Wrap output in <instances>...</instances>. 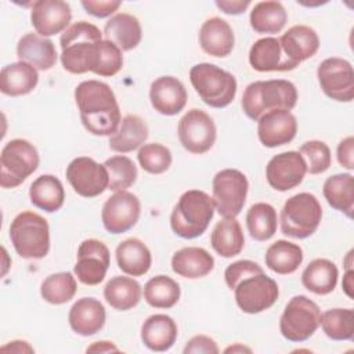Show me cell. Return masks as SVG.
Segmentation results:
<instances>
[{"label": "cell", "mask_w": 354, "mask_h": 354, "mask_svg": "<svg viewBox=\"0 0 354 354\" xmlns=\"http://www.w3.org/2000/svg\"><path fill=\"white\" fill-rule=\"evenodd\" d=\"M319 325L332 340H353L354 311L353 308H330L321 314Z\"/></svg>", "instance_id": "60d3db41"}, {"label": "cell", "mask_w": 354, "mask_h": 354, "mask_svg": "<svg viewBox=\"0 0 354 354\" xmlns=\"http://www.w3.org/2000/svg\"><path fill=\"white\" fill-rule=\"evenodd\" d=\"M29 198L36 207L47 213H54L59 210L64 205V185L61 180L57 178L55 176L43 174L30 184Z\"/></svg>", "instance_id": "d6a6232c"}, {"label": "cell", "mask_w": 354, "mask_h": 354, "mask_svg": "<svg viewBox=\"0 0 354 354\" xmlns=\"http://www.w3.org/2000/svg\"><path fill=\"white\" fill-rule=\"evenodd\" d=\"M321 90L329 98L339 102H350L354 98V71L351 64L339 57L324 59L317 69Z\"/></svg>", "instance_id": "7c38bea8"}, {"label": "cell", "mask_w": 354, "mask_h": 354, "mask_svg": "<svg viewBox=\"0 0 354 354\" xmlns=\"http://www.w3.org/2000/svg\"><path fill=\"white\" fill-rule=\"evenodd\" d=\"M321 311L317 303L303 295L293 296L286 304L281 319V335L295 343L306 342L318 329Z\"/></svg>", "instance_id": "9c48e42d"}, {"label": "cell", "mask_w": 354, "mask_h": 354, "mask_svg": "<svg viewBox=\"0 0 354 354\" xmlns=\"http://www.w3.org/2000/svg\"><path fill=\"white\" fill-rule=\"evenodd\" d=\"M249 64L257 72L293 71L281 50L279 40L275 37L256 40L249 50Z\"/></svg>", "instance_id": "83f0119b"}, {"label": "cell", "mask_w": 354, "mask_h": 354, "mask_svg": "<svg viewBox=\"0 0 354 354\" xmlns=\"http://www.w3.org/2000/svg\"><path fill=\"white\" fill-rule=\"evenodd\" d=\"M236 351H241V353H243V351H246V353H252V350L249 348V347H245V346H242V344H235V346H231V347H227L225 350H224V353H236Z\"/></svg>", "instance_id": "9f6ffc18"}, {"label": "cell", "mask_w": 354, "mask_h": 354, "mask_svg": "<svg viewBox=\"0 0 354 354\" xmlns=\"http://www.w3.org/2000/svg\"><path fill=\"white\" fill-rule=\"evenodd\" d=\"M106 319L102 303L94 297H82L69 310L68 321L72 330L80 336H91L100 332Z\"/></svg>", "instance_id": "7402d4cb"}, {"label": "cell", "mask_w": 354, "mask_h": 354, "mask_svg": "<svg viewBox=\"0 0 354 354\" xmlns=\"http://www.w3.org/2000/svg\"><path fill=\"white\" fill-rule=\"evenodd\" d=\"M101 40V30L87 21H79L68 26L59 37L62 50L61 64L64 69L75 75L93 72Z\"/></svg>", "instance_id": "7a4b0ae2"}, {"label": "cell", "mask_w": 354, "mask_h": 354, "mask_svg": "<svg viewBox=\"0 0 354 354\" xmlns=\"http://www.w3.org/2000/svg\"><path fill=\"white\" fill-rule=\"evenodd\" d=\"M10 239L22 259H43L50 250L48 223L35 212H22L10 224Z\"/></svg>", "instance_id": "8992f818"}, {"label": "cell", "mask_w": 354, "mask_h": 354, "mask_svg": "<svg viewBox=\"0 0 354 354\" xmlns=\"http://www.w3.org/2000/svg\"><path fill=\"white\" fill-rule=\"evenodd\" d=\"M199 44L201 48L212 57H227L234 50V30L225 19L212 17L206 19L199 29Z\"/></svg>", "instance_id": "603a6c76"}, {"label": "cell", "mask_w": 354, "mask_h": 354, "mask_svg": "<svg viewBox=\"0 0 354 354\" xmlns=\"http://www.w3.org/2000/svg\"><path fill=\"white\" fill-rule=\"evenodd\" d=\"M76 257L73 272L82 283L94 286L104 281L111 264V253L104 242L94 238L83 241Z\"/></svg>", "instance_id": "9a60e30c"}, {"label": "cell", "mask_w": 354, "mask_h": 354, "mask_svg": "<svg viewBox=\"0 0 354 354\" xmlns=\"http://www.w3.org/2000/svg\"><path fill=\"white\" fill-rule=\"evenodd\" d=\"M36 147L24 138L10 140L0 153V185L15 188L22 184L39 166Z\"/></svg>", "instance_id": "ba28073f"}, {"label": "cell", "mask_w": 354, "mask_h": 354, "mask_svg": "<svg viewBox=\"0 0 354 354\" xmlns=\"http://www.w3.org/2000/svg\"><path fill=\"white\" fill-rule=\"evenodd\" d=\"M299 153L303 156L306 162L307 173L310 174H321L326 171L332 162L329 147L319 140L306 141L300 147Z\"/></svg>", "instance_id": "f6af8a7d"}, {"label": "cell", "mask_w": 354, "mask_h": 354, "mask_svg": "<svg viewBox=\"0 0 354 354\" xmlns=\"http://www.w3.org/2000/svg\"><path fill=\"white\" fill-rule=\"evenodd\" d=\"M296 86L283 79L257 80L246 86L242 95V109L245 115L257 122L264 113L275 109L290 111L296 106Z\"/></svg>", "instance_id": "3957f363"}, {"label": "cell", "mask_w": 354, "mask_h": 354, "mask_svg": "<svg viewBox=\"0 0 354 354\" xmlns=\"http://www.w3.org/2000/svg\"><path fill=\"white\" fill-rule=\"evenodd\" d=\"M259 272H264L263 267L260 264H257L256 261L252 260H238L232 264H230L225 271H224V279L227 286L234 290L235 286L246 277L253 275V274H259Z\"/></svg>", "instance_id": "7dc6e473"}, {"label": "cell", "mask_w": 354, "mask_h": 354, "mask_svg": "<svg viewBox=\"0 0 354 354\" xmlns=\"http://www.w3.org/2000/svg\"><path fill=\"white\" fill-rule=\"evenodd\" d=\"M104 166L108 171V189L111 191H126L137 180V167L134 162L124 155H115L106 159Z\"/></svg>", "instance_id": "7bdbcfd3"}, {"label": "cell", "mask_w": 354, "mask_h": 354, "mask_svg": "<svg viewBox=\"0 0 354 354\" xmlns=\"http://www.w3.org/2000/svg\"><path fill=\"white\" fill-rule=\"evenodd\" d=\"M148 138V126L142 118L137 115H126L118 130L109 136V148L119 153L131 152L144 145Z\"/></svg>", "instance_id": "4dcf8cb0"}, {"label": "cell", "mask_w": 354, "mask_h": 354, "mask_svg": "<svg viewBox=\"0 0 354 354\" xmlns=\"http://www.w3.org/2000/svg\"><path fill=\"white\" fill-rule=\"evenodd\" d=\"M246 227L254 241H268L277 232V210L274 206L266 202H257L252 205L246 213Z\"/></svg>", "instance_id": "f35d334b"}, {"label": "cell", "mask_w": 354, "mask_h": 354, "mask_svg": "<svg viewBox=\"0 0 354 354\" xmlns=\"http://www.w3.org/2000/svg\"><path fill=\"white\" fill-rule=\"evenodd\" d=\"M324 196L335 210L353 217L354 210V178L350 173H340L325 180L322 187Z\"/></svg>", "instance_id": "e575fe53"}, {"label": "cell", "mask_w": 354, "mask_h": 354, "mask_svg": "<svg viewBox=\"0 0 354 354\" xmlns=\"http://www.w3.org/2000/svg\"><path fill=\"white\" fill-rule=\"evenodd\" d=\"M37 83V69L24 61L8 64L0 72V90L10 97L26 95L35 90Z\"/></svg>", "instance_id": "f1b7e54d"}, {"label": "cell", "mask_w": 354, "mask_h": 354, "mask_svg": "<svg viewBox=\"0 0 354 354\" xmlns=\"http://www.w3.org/2000/svg\"><path fill=\"white\" fill-rule=\"evenodd\" d=\"M1 351H11V353H33V347H30L26 342L24 340H14L10 342L8 344L1 347Z\"/></svg>", "instance_id": "f5cc1de1"}, {"label": "cell", "mask_w": 354, "mask_h": 354, "mask_svg": "<svg viewBox=\"0 0 354 354\" xmlns=\"http://www.w3.org/2000/svg\"><path fill=\"white\" fill-rule=\"evenodd\" d=\"M123 66L122 50L108 40H101L98 44V57L93 73L98 76H115Z\"/></svg>", "instance_id": "bcb514c9"}, {"label": "cell", "mask_w": 354, "mask_h": 354, "mask_svg": "<svg viewBox=\"0 0 354 354\" xmlns=\"http://www.w3.org/2000/svg\"><path fill=\"white\" fill-rule=\"evenodd\" d=\"M115 254L118 267L131 277L147 274L152 264V256L148 246L138 238H129L120 242Z\"/></svg>", "instance_id": "f546056e"}, {"label": "cell", "mask_w": 354, "mask_h": 354, "mask_svg": "<svg viewBox=\"0 0 354 354\" xmlns=\"http://www.w3.org/2000/svg\"><path fill=\"white\" fill-rule=\"evenodd\" d=\"M238 307L246 314H259L274 306L279 296L277 282L264 272L243 278L234 289Z\"/></svg>", "instance_id": "8fae6325"}, {"label": "cell", "mask_w": 354, "mask_h": 354, "mask_svg": "<svg viewBox=\"0 0 354 354\" xmlns=\"http://www.w3.org/2000/svg\"><path fill=\"white\" fill-rule=\"evenodd\" d=\"M339 271L333 261L328 259H314L301 274L303 286L315 295L333 292L337 283Z\"/></svg>", "instance_id": "836d02e7"}, {"label": "cell", "mask_w": 354, "mask_h": 354, "mask_svg": "<svg viewBox=\"0 0 354 354\" xmlns=\"http://www.w3.org/2000/svg\"><path fill=\"white\" fill-rule=\"evenodd\" d=\"M216 6L228 15H239L250 6L249 0H216Z\"/></svg>", "instance_id": "816d5d0a"}, {"label": "cell", "mask_w": 354, "mask_h": 354, "mask_svg": "<svg viewBox=\"0 0 354 354\" xmlns=\"http://www.w3.org/2000/svg\"><path fill=\"white\" fill-rule=\"evenodd\" d=\"M250 26L257 33H279L288 21V12L279 1H260L250 11Z\"/></svg>", "instance_id": "74e56055"}, {"label": "cell", "mask_w": 354, "mask_h": 354, "mask_svg": "<svg viewBox=\"0 0 354 354\" xmlns=\"http://www.w3.org/2000/svg\"><path fill=\"white\" fill-rule=\"evenodd\" d=\"M214 202L210 195L201 189L185 191L170 214L173 232L184 239L201 236L214 216Z\"/></svg>", "instance_id": "277c9868"}, {"label": "cell", "mask_w": 354, "mask_h": 354, "mask_svg": "<svg viewBox=\"0 0 354 354\" xmlns=\"http://www.w3.org/2000/svg\"><path fill=\"white\" fill-rule=\"evenodd\" d=\"M141 285L130 277H113L104 286L106 303L119 311L136 307L141 300Z\"/></svg>", "instance_id": "d590c367"}, {"label": "cell", "mask_w": 354, "mask_h": 354, "mask_svg": "<svg viewBox=\"0 0 354 354\" xmlns=\"http://www.w3.org/2000/svg\"><path fill=\"white\" fill-rule=\"evenodd\" d=\"M76 289L77 283L71 272H55L41 282L40 295L47 303L58 306L73 299Z\"/></svg>", "instance_id": "b9f144b4"}, {"label": "cell", "mask_w": 354, "mask_h": 354, "mask_svg": "<svg viewBox=\"0 0 354 354\" xmlns=\"http://www.w3.org/2000/svg\"><path fill=\"white\" fill-rule=\"evenodd\" d=\"M183 351H184V354H191V353L217 354L220 350L217 347V343L212 337H209L206 335H196L187 342Z\"/></svg>", "instance_id": "681fc988"}, {"label": "cell", "mask_w": 354, "mask_h": 354, "mask_svg": "<svg viewBox=\"0 0 354 354\" xmlns=\"http://www.w3.org/2000/svg\"><path fill=\"white\" fill-rule=\"evenodd\" d=\"M297 133V120L290 111L275 109L257 120V136L267 148L289 144Z\"/></svg>", "instance_id": "d6986e66"}, {"label": "cell", "mask_w": 354, "mask_h": 354, "mask_svg": "<svg viewBox=\"0 0 354 354\" xmlns=\"http://www.w3.org/2000/svg\"><path fill=\"white\" fill-rule=\"evenodd\" d=\"M177 324L166 314H153L148 317L141 326V340L152 351H167L177 339Z\"/></svg>", "instance_id": "d4e9b609"}, {"label": "cell", "mask_w": 354, "mask_h": 354, "mask_svg": "<svg viewBox=\"0 0 354 354\" xmlns=\"http://www.w3.org/2000/svg\"><path fill=\"white\" fill-rule=\"evenodd\" d=\"M105 40L113 43L122 51L136 48L142 37L140 21L127 12H118L112 15L104 26Z\"/></svg>", "instance_id": "484cf974"}, {"label": "cell", "mask_w": 354, "mask_h": 354, "mask_svg": "<svg viewBox=\"0 0 354 354\" xmlns=\"http://www.w3.org/2000/svg\"><path fill=\"white\" fill-rule=\"evenodd\" d=\"M187 90L174 76H160L151 83L149 100L152 108L166 116L180 113L187 104Z\"/></svg>", "instance_id": "44dd1931"}, {"label": "cell", "mask_w": 354, "mask_h": 354, "mask_svg": "<svg viewBox=\"0 0 354 354\" xmlns=\"http://www.w3.org/2000/svg\"><path fill=\"white\" fill-rule=\"evenodd\" d=\"M322 207L315 195L300 192L290 196L281 210V231L283 235L304 239L311 236L319 227Z\"/></svg>", "instance_id": "52a82bcc"}, {"label": "cell", "mask_w": 354, "mask_h": 354, "mask_svg": "<svg viewBox=\"0 0 354 354\" xmlns=\"http://www.w3.org/2000/svg\"><path fill=\"white\" fill-rule=\"evenodd\" d=\"M180 285L167 275H156L144 285V299L155 308H171L180 300Z\"/></svg>", "instance_id": "ab89813d"}, {"label": "cell", "mask_w": 354, "mask_h": 354, "mask_svg": "<svg viewBox=\"0 0 354 354\" xmlns=\"http://www.w3.org/2000/svg\"><path fill=\"white\" fill-rule=\"evenodd\" d=\"M141 213L140 199L129 191H116L111 195L101 212L105 230L111 234H123L133 228Z\"/></svg>", "instance_id": "2e32d148"}, {"label": "cell", "mask_w": 354, "mask_h": 354, "mask_svg": "<svg viewBox=\"0 0 354 354\" xmlns=\"http://www.w3.org/2000/svg\"><path fill=\"white\" fill-rule=\"evenodd\" d=\"M264 261L271 271L288 275L295 272L303 263V249L297 243L279 239L268 246Z\"/></svg>", "instance_id": "8d00e7d4"}, {"label": "cell", "mask_w": 354, "mask_h": 354, "mask_svg": "<svg viewBox=\"0 0 354 354\" xmlns=\"http://www.w3.org/2000/svg\"><path fill=\"white\" fill-rule=\"evenodd\" d=\"M337 162L347 170L354 169V138L348 136L343 138L337 145Z\"/></svg>", "instance_id": "f907efd6"}, {"label": "cell", "mask_w": 354, "mask_h": 354, "mask_svg": "<svg viewBox=\"0 0 354 354\" xmlns=\"http://www.w3.org/2000/svg\"><path fill=\"white\" fill-rule=\"evenodd\" d=\"M278 40L286 61L293 69L300 62L315 55L319 48L317 32L307 25H293Z\"/></svg>", "instance_id": "ffe728a7"}, {"label": "cell", "mask_w": 354, "mask_h": 354, "mask_svg": "<svg viewBox=\"0 0 354 354\" xmlns=\"http://www.w3.org/2000/svg\"><path fill=\"white\" fill-rule=\"evenodd\" d=\"M137 159L140 166L151 174H162L171 165V152L159 142H149L140 147Z\"/></svg>", "instance_id": "ee69618b"}, {"label": "cell", "mask_w": 354, "mask_h": 354, "mask_svg": "<svg viewBox=\"0 0 354 354\" xmlns=\"http://www.w3.org/2000/svg\"><path fill=\"white\" fill-rule=\"evenodd\" d=\"M189 80L201 100L212 108H225L236 95V79L217 65L202 62L189 71Z\"/></svg>", "instance_id": "5b68a950"}, {"label": "cell", "mask_w": 354, "mask_h": 354, "mask_svg": "<svg viewBox=\"0 0 354 354\" xmlns=\"http://www.w3.org/2000/svg\"><path fill=\"white\" fill-rule=\"evenodd\" d=\"M71 6L62 0H37L32 4L30 22L37 35L48 37L68 29Z\"/></svg>", "instance_id": "ac0fdd59"}, {"label": "cell", "mask_w": 354, "mask_h": 354, "mask_svg": "<svg viewBox=\"0 0 354 354\" xmlns=\"http://www.w3.org/2000/svg\"><path fill=\"white\" fill-rule=\"evenodd\" d=\"M353 274L354 271L351 268H348L343 277V282H342V286H343V290L344 293L353 299Z\"/></svg>", "instance_id": "11a10c76"}, {"label": "cell", "mask_w": 354, "mask_h": 354, "mask_svg": "<svg viewBox=\"0 0 354 354\" xmlns=\"http://www.w3.org/2000/svg\"><path fill=\"white\" fill-rule=\"evenodd\" d=\"M214 268L213 256L203 248L187 246L177 250L171 257V270L184 278L198 279Z\"/></svg>", "instance_id": "4316f807"}, {"label": "cell", "mask_w": 354, "mask_h": 354, "mask_svg": "<svg viewBox=\"0 0 354 354\" xmlns=\"http://www.w3.org/2000/svg\"><path fill=\"white\" fill-rule=\"evenodd\" d=\"M87 14L94 15L97 18L111 17L118 8L120 7L122 1L119 0H105V1H93V0H83L80 3Z\"/></svg>", "instance_id": "c3c4849f"}, {"label": "cell", "mask_w": 354, "mask_h": 354, "mask_svg": "<svg viewBox=\"0 0 354 354\" xmlns=\"http://www.w3.org/2000/svg\"><path fill=\"white\" fill-rule=\"evenodd\" d=\"M75 101L84 129L94 136H112L120 122V108L112 88L100 80H84L75 88Z\"/></svg>", "instance_id": "6da1fadb"}, {"label": "cell", "mask_w": 354, "mask_h": 354, "mask_svg": "<svg viewBox=\"0 0 354 354\" xmlns=\"http://www.w3.org/2000/svg\"><path fill=\"white\" fill-rule=\"evenodd\" d=\"M17 57L39 71L51 69L58 58L54 43L37 33L24 35L17 44Z\"/></svg>", "instance_id": "cb8c5ba5"}, {"label": "cell", "mask_w": 354, "mask_h": 354, "mask_svg": "<svg viewBox=\"0 0 354 354\" xmlns=\"http://www.w3.org/2000/svg\"><path fill=\"white\" fill-rule=\"evenodd\" d=\"M307 173L306 162L297 151L281 152L270 159L266 167V178L271 188L279 192L297 187Z\"/></svg>", "instance_id": "e0dca14e"}, {"label": "cell", "mask_w": 354, "mask_h": 354, "mask_svg": "<svg viewBox=\"0 0 354 354\" xmlns=\"http://www.w3.org/2000/svg\"><path fill=\"white\" fill-rule=\"evenodd\" d=\"M178 140L181 145L191 153L207 152L217 136L216 124L213 119L202 109H189L178 122L177 127Z\"/></svg>", "instance_id": "4fadbf2b"}, {"label": "cell", "mask_w": 354, "mask_h": 354, "mask_svg": "<svg viewBox=\"0 0 354 354\" xmlns=\"http://www.w3.org/2000/svg\"><path fill=\"white\" fill-rule=\"evenodd\" d=\"M109 351H119V348L112 342H106V340L94 342L91 346L87 347V353H109Z\"/></svg>", "instance_id": "db71d44e"}, {"label": "cell", "mask_w": 354, "mask_h": 354, "mask_svg": "<svg viewBox=\"0 0 354 354\" xmlns=\"http://www.w3.org/2000/svg\"><path fill=\"white\" fill-rule=\"evenodd\" d=\"M249 183L246 176L236 169H224L216 173L212 183L216 210L224 218H235L246 202Z\"/></svg>", "instance_id": "30bf717a"}, {"label": "cell", "mask_w": 354, "mask_h": 354, "mask_svg": "<svg viewBox=\"0 0 354 354\" xmlns=\"http://www.w3.org/2000/svg\"><path fill=\"white\" fill-rule=\"evenodd\" d=\"M65 174L73 191L83 198H95L108 189L109 177L105 166L88 156L75 158Z\"/></svg>", "instance_id": "5bb4252c"}, {"label": "cell", "mask_w": 354, "mask_h": 354, "mask_svg": "<svg viewBox=\"0 0 354 354\" xmlns=\"http://www.w3.org/2000/svg\"><path fill=\"white\" fill-rule=\"evenodd\" d=\"M213 250L221 257L230 259L239 254L245 245V236L239 221L235 218L220 220L210 235Z\"/></svg>", "instance_id": "1f68e13d"}]
</instances>
